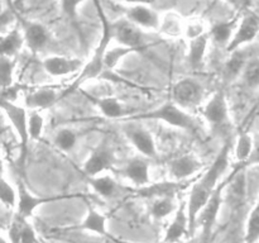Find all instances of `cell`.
<instances>
[{
	"instance_id": "6da1fadb",
	"label": "cell",
	"mask_w": 259,
	"mask_h": 243,
	"mask_svg": "<svg viewBox=\"0 0 259 243\" xmlns=\"http://www.w3.org/2000/svg\"><path fill=\"white\" fill-rule=\"evenodd\" d=\"M230 151H232V143L229 141L225 142L220 152L218 153L217 158L214 159L211 166L205 171L201 179L192 186L190 191L189 199H187V212H189L190 219V237H194L196 232V219L199 217L202 208L206 205L211 195L222 182L223 175L227 172L229 167Z\"/></svg>"
},
{
	"instance_id": "7a4b0ae2",
	"label": "cell",
	"mask_w": 259,
	"mask_h": 243,
	"mask_svg": "<svg viewBox=\"0 0 259 243\" xmlns=\"http://www.w3.org/2000/svg\"><path fill=\"white\" fill-rule=\"evenodd\" d=\"M95 4L98 7L99 10V17H100L101 23H103V34H101L100 40H99L98 46L94 48V52H93V57L85 63L82 70L78 72V76L75 78L72 84L66 89L65 91H62L61 94V99L65 98V96L70 95L72 94L73 91L78 90L80 86L82 84L88 83V81L94 80V78L99 77L100 73L105 70V55H106V51L109 50V46H110L111 40L113 39V35H111L110 32V22L106 19V17L104 15L103 10L100 9V5H99L98 0H95Z\"/></svg>"
},
{
	"instance_id": "3957f363",
	"label": "cell",
	"mask_w": 259,
	"mask_h": 243,
	"mask_svg": "<svg viewBox=\"0 0 259 243\" xmlns=\"http://www.w3.org/2000/svg\"><path fill=\"white\" fill-rule=\"evenodd\" d=\"M126 120H158L174 127V128L184 129L187 132H196L199 126L195 120L194 116L187 111L186 109L181 108L179 104L175 103L174 100L166 101L162 105L152 109L149 111L136 114V115L126 116Z\"/></svg>"
},
{
	"instance_id": "277c9868",
	"label": "cell",
	"mask_w": 259,
	"mask_h": 243,
	"mask_svg": "<svg viewBox=\"0 0 259 243\" xmlns=\"http://www.w3.org/2000/svg\"><path fill=\"white\" fill-rule=\"evenodd\" d=\"M233 176V175H232ZM232 176L225 179L219 184L214 194L209 199L202 210L200 212L199 217L196 219V229L200 228L201 230V243H209L210 238H211L212 230H214L215 223L218 220V215H219L220 209H222L223 204V195H224V190L227 185L229 184Z\"/></svg>"
},
{
	"instance_id": "5b68a950",
	"label": "cell",
	"mask_w": 259,
	"mask_h": 243,
	"mask_svg": "<svg viewBox=\"0 0 259 243\" xmlns=\"http://www.w3.org/2000/svg\"><path fill=\"white\" fill-rule=\"evenodd\" d=\"M205 99V89L196 78L184 77L172 88V100L187 111L202 106Z\"/></svg>"
},
{
	"instance_id": "8992f818",
	"label": "cell",
	"mask_w": 259,
	"mask_h": 243,
	"mask_svg": "<svg viewBox=\"0 0 259 243\" xmlns=\"http://www.w3.org/2000/svg\"><path fill=\"white\" fill-rule=\"evenodd\" d=\"M18 187V205H17V214L20 217L29 219L33 215V213L37 210L40 205L48 204V202L60 201V200L72 199L77 195H53V196H37L32 191L28 190L24 182L22 180L17 181Z\"/></svg>"
},
{
	"instance_id": "52a82bcc",
	"label": "cell",
	"mask_w": 259,
	"mask_h": 243,
	"mask_svg": "<svg viewBox=\"0 0 259 243\" xmlns=\"http://www.w3.org/2000/svg\"><path fill=\"white\" fill-rule=\"evenodd\" d=\"M2 108L7 115L8 120L14 128L20 146L23 148V156H25L28 143H29V113L25 106L19 105L13 101L2 100Z\"/></svg>"
},
{
	"instance_id": "ba28073f",
	"label": "cell",
	"mask_w": 259,
	"mask_h": 243,
	"mask_svg": "<svg viewBox=\"0 0 259 243\" xmlns=\"http://www.w3.org/2000/svg\"><path fill=\"white\" fill-rule=\"evenodd\" d=\"M201 114L205 122L211 128L220 129L229 122V106L227 95L223 90H218L202 104Z\"/></svg>"
},
{
	"instance_id": "9c48e42d",
	"label": "cell",
	"mask_w": 259,
	"mask_h": 243,
	"mask_svg": "<svg viewBox=\"0 0 259 243\" xmlns=\"http://www.w3.org/2000/svg\"><path fill=\"white\" fill-rule=\"evenodd\" d=\"M110 32L113 39L116 40L119 45L144 48L143 29L131 22L128 18L124 17L115 22H110Z\"/></svg>"
},
{
	"instance_id": "30bf717a",
	"label": "cell",
	"mask_w": 259,
	"mask_h": 243,
	"mask_svg": "<svg viewBox=\"0 0 259 243\" xmlns=\"http://www.w3.org/2000/svg\"><path fill=\"white\" fill-rule=\"evenodd\" d=\"M258 34L259 18L253 13H247L238 23L234 35H233L229 45L227 46V51L229 53L239 51L243 46L249 45L250 42H253Z\"/></svg>"
},
{
	"instance_id": "8fae6325",
	"label": "cell",
	"mask_w": 259,
	"mask_h": 243,
	"mask_svg": "<svg viewBox=\"0 0 259 243\" xmlns=\"http://www.w3.org/2000/svg\"><path fill=\"white\" fill-rule=\"evenodd\" d=\"M42 66L48 75L55 76V77H63V76H68L71 73L80 72L85 63L80 58L53 55L46 57L43 60Z\"/></svg>"
},
{
	"instance_id": "7c38bea8",
	"label": "cell",
	"mask_w": 259,
	"mask_h": 243,
	"mask_svg": "<svg viewBox=\"0 0 259 243\" xmlns=\"http://www.w3.org/2000/svg\"><path fill=\"white\" fill-rule=\"evenodd\" d=\"M125 18L131 22L147 30H158L161 23V13L154 10L148 4H138L128 7Z\"/></svg>"
},
{
	"instance_id": "4fadbf2b",
	"label": "cell",
	"mask_w": 259,
	"mask_h": 243,
	"mask_svg": "<svg viewBox=\"0 0 259 243\" xmlns=\"http://www.w3.org/2000/svg\"><path fill=\"white\" fill-rule=\"evenodd\" d=\"M185 237H190V219L187 212V201H182L177 205L174 219L168 225L164 234L163 242H180Z\"/></svg>"
},
{
	"instance_id": "5bb4252c",
	"label": "cell",
	"mask_w": 259,
	"mask_h": 243,
	"mask_svg": "<svg viewBox=\"0 0 259 243\" xmlns=\"http://www.w3.org/2000/svg\"><path fill=\"white\" fill-rule=\"evenodd\" d=\"M124 134L133 144L134 148L144 157H157L156 142H154L153 136L148 131L138 126L126 124L124 127Z\"/></svg>"
},
{
	"instance_id": "9a60e30c",
	"label": "cell",
	"mask_w": 259,
	"mask_h": 243,
	"mask_svg": "<svg viewBox=\"0 0 259 243\" xmlns=\"http://www.w3.org/2000/svg\"><path fill=\"white\" fill-rule=\"evenodd\" d=\"M20 28L25 39V46L32 52L43 50L50 40V32L43 24L33 20L20 19Z\"/></svg>"
},
{
	"instance_id": "2e32d148",
	"label": "cell",
	"mask_w": 259,
	"mask_h": 243,
	"mask_svg": "<svg viewBox=\"0 0 259 243\" xmlns=\"http://www.w3.org/2000/svg\"><path fill=\"white\" fill-rule=\"evenodd\" d=\"M114 165V153L109 147L103 146L93 152L82 166V171L86 177L101 175L106 170L111 169Z\"/></svg>"
},
{
	"instance_id": "e0dca14e",
	"label": "cell",
	"mask_w": 259,
	"mask_h": 243,
	"mask_svg": "<svg viewBox=\"0 0 259 243\" xmlns=\"http://www.w3.org/2000/svg\"><path fill=\"white\" fill-rule=\"evenodd\" d=\"M202 169V164L195 154H181L172 159L168 165V172L176 181H185Z\"/></svg>"
},
{
	"instance_id": "ac0fdd59",
	"label": "cell",
	"mask_w": 259,
	"mask_h": 243,
	"mask_svg": "<svg viewBox=\"0 0 259 243\" xmlns=\"http://www.w3.org/2000/svg\"><path fill=\"white\" fill-rule=\"evenodd\" d=\"M185 23L186 18L182 17L179 12L167 10L161 14V23L157 32L166 38H181L185 34Z\"/></svg>"
},
{
	"instance_id": "d6986e66",
	"label": "cell",
	"mask_w": 259,
	"mask_h": 243,
	"mask_svg": "<svg viewBox=\"0 0 259 243\" xmlns=\"http://www.w3.org/2000/svg\"><path fill=\"white\" fill-rule=\"evenodd\" d=\"M89 100L103 113L104 116L110 119H125L126 109L124 104L119 99L114 96H98L90 95L89 93H85Z\"/></svg>"
},
{
	"instance_id": "ffe728a7",
	"label": "cell",
	"mask_w": 259,
	"mask_h": 243,
	"mask_svg": "<svg viewBox=\"0 0 259 243\" xmlns=\"http://www.w3.org/2000/svg\"><path fill=\"white\" fill-rule=\"evenodd\" d=\"M61 99V94L50 88L38 89L35 91L25 94L24 104L25 108L30 110H43L50 106L55 105Z\"/></svg>"
},
{
	"instance_id": "44dd1931",
	"label": "cell",
	"mask_w": 259,
	"mask_h": 243,
	"mask_svg": "<svg viewBox=\"0 0 259 243\" xmlns=\"http://www.w3.org/2000/svg\"><path fill=\"white\" fill-rule=\"evenodd\" d=\"M123 174L137 187H142L151 184L149 162L143 157H136V158L131 159L126 164V166L124 167Z\"/></svg>"
},
{
	"instance_id": "7402d4cb",
	"label": "cell",
	"mask_w": 259,
	"mask_h": 243,
	"mask_svg": "<svg viewBox=\"0 0 259 243\" xmlns=\"http://www.w3.org/2000/svg\"><path fill=\"white\" fill-rule=\"evenodd\" d=\"M182 187H184V181L172 180V181L158 182V184H148L146 186L137 187L133 191L142 197H153V199H157V197L163 196L174 197V195L177 194Z\"/></svg>"
},
{
	"instance_id": "603a6c76",
	"label": "cell",
	"mask_w": 259,
	"mask_h": 243,
	"mask_svg": "<svg viewBox=\"0 0 259 243\" xmlns=\"http://www.w3.org/2000/svg\"><path fill=\"white\" fill-rule=\"evenodd\" d=\"M72 230H86V232L95 233V234L108 237V229H106V217L103 213L99 212L94 207H89L88 213L82 222L76 227H71Z\"/></svg>"
},
{
	"instance_id": "cb8c5ba5",
	"label": "cell",
	"mask_w": 259,
	"mask_h": 243,
	"mask_svg": "<svg viewBox=\"0 0 259 243\" xmlns=\"http://www.w3.org/2000/svg\"><path fill=\"white\" fill-rule=\"evenodd\" d=\"M0 46H2L3 56L14 58L20 52L23 46H25V39L24 35H23L22 28L14 27L8 30L7 33H4L2 37V45Z\"/></svg>"
},
{
	"instance_id": "d4e9b609",
	"label": "cell",
	"mask_w": 259,
	"mask_h": 243,
	"mask_svg": "<svg viewBox=\"0 0 259 243\" xmlns=\"http://www.w3.org/2000/svg\"><path fill=\"white\" fill-rule=\"evenodd\" d=\"M238 20H224V22H218L210 27V40H212L217 45L228 46L234 35L235 29H237Z\"/></svg>"
},
{
	"instance_id": "484cf974",
	"label": "cell",
	"mask_w": 259,
	"mask_h": 243,
	"mask_svg": "<svg viewBox=\"0 0 259 243\" xmlns=\"http://www.w3.org/2000/svg\"><path fill=\"white\" fill-rule=\"evenodd\" d=\"M210 42V35H202L196 39L189 40V50H187V58L192 68H197L202 65L205 55H206L207 46Z\"/></svg>"
},
{
	"instance_id": "4316f807",
	"label": "cell",
	"mask_w": 259,
	"mask_h": 243,
	"mask_svg": "<svg viewBox=\"0 0 259 243\" xmlns=\"http://www.w3.org/2000/svg\"><path fill=\"white\" fill-rule=\"evenodd\" d=\"M254 153V138L248 132H243L238 136L234 146V156L235 159L240 165L245 164L250 159V157Z\"/></svg>"
},
{
	"instance_id": "83f0119b",
	"label": "cell",
	"mask_w": 259,
	"mask_h": 243,
	"mask_svg": "<svg viewBox=\"0 0 259 243\" xmlns=\"http://www.w3.org/2000/svg\"><path fill=\"white\" fill-rule=\"evenodd\" d=\"M88 181L94 191L104 199H109L115 194L116 182L109 175H98V176L88 177Z\"/></svg>"
},
{
	"instance_id": "f1b7e54d",
	"label": "cell",
	"mask_w": 259,
	"mask_h": 243,
	"mask_svg": "<svg viewBox=\"0 0 259 243\" xmlns=\"http://www.w3.org/2000/svg\"><path fill=\"white\" fill-rule=\"evenodd\" d=\"M144 48L139 47H128V46L119 45L113 48H109L105 55V70H113L118 66L120 60L126 57L128 55L134 52H142Z\"/></svg>"
},
{
	"instance_id": "f546056e",
	"label": "cell",
	"mask_w": 259,
	"mask_h": 243,
	"mask_svg": "<svg viewBox=\"0 0 259 243\" xmlns=\"http://www.w3.org/2000/svg\"><path fill=\"white\" fill-rule=\"evenodd\" d=\"M209 23L205 19L200 17H192L186 19V23H185V34L184 37L186 38L187 40L196 39V38L202 37V35L209 34L210 32Z\"/></svg>"
},
{
	"instance_id": "4dcf8cb0",
	"label": "cell",
	"mask_w": 259,
	"mask_h": 243,
	"mask_svg": "<svg viewBox=\"0 0 259 243\" xmlns=\"http://www.w3.org/2000/svg\"><path fill=\"white\" fill-rule=\"evenodd\" d=\"M0 200L7 209H14L18 205V187L7 179L5 174L2 175L0 181Z\"/></svg>"
},
{
	"instance_id": "1f68e13d",
	"label": "cell",
	"mask_w": 259,
	"mask_h": 243,
	"mask_svg": "<svg viewBox=\"0 0 259 243\" xmlns=\"http://www.w3.org/2000/svg\"><path fill=\"white\" fill-rule=\"evenodd\" d=\"M177 205H175L174 197L172 196H163V197H157L153 200L151 207V214L152 217L156 219H162L172 213L176 212Z\"/></svg>"
},
{
	"instance_id": "d6a6232c",
	"label": "cell",
	"mask_w": 259,
	"mask_h": 243,
	"mask_svg": "<svg viewBox=\"0 0 259 243\" xmlns=\"http://www.w3.org/2000/svg\"><path fill=\"white\" fill-rule=\"evenodd\" d=\"M245 65H247V62H245L244 56L240 53V50L230 53V57L228 58V61L225 62V77L233 80V78L238 77L239 75H243Z\"/></svg>"
},
{
	"instance_id": "836d02e7",
	"label": "cell",
	"mask_w": 259,
	"mask_h": 243,
	"mask_svg": "<svg viewBox=\"0 0 259 243\" xmlns=\"http://www.w3.org/2000/svg\"><path fill=\"white\" fill-rule=\"evenodd\" d=\"M244 240L245 243H257L259 240V197L248 217Z\"/></svg>"
},
{
	"instance_id": "e575fe53",
	"label": "cell",
	"mask_w": 259,
	"mask_h": 243,
	"mask_svg": "<svg viewBox=\"0 0 259 243\" xmlns=\"http://www.w3.org/2000/svg\"><path fill=\"white\" fill-rule=\"evenodd\" d=\"M77 143V134L70 128H62L56 133L55 144L58 149L63 152H68L73 149Z\"/></svg>"
},
{
	"instance_id": "d590c367",
	"label": "cell",
	"mask_w": 259,
	"mask_h": 243,
	"mask_svg": "<svg viewBox=\"0 0 259 243\" xmlns=\"http://www.w3.org/2000/svg\"><path fill=\"white\" fill-rule=\"evenodd\" d=\"M0 80H2V89L14 84V72H15V60L13 57L2 55L0 61Z\"/></svg>"
},
{
	"instance_id": "8d00e7d4",
	"label": "cell",
	"mask_w": 259,
	"mask_h": 243,
	"mask_svg": "<svg viewBox=\"0 0 259 243\" xmlns=\"http://www.w3.org/2000/svg\"><path fill=\"white\" fill-rule=\"evenodd\" d=\"M45 128V118L38 110L29 111V137L32 141H39L42 138Z\"/></svg>"
},
{
	"instance_id": "74e56055",
	"label": "cell",
	"mask_w": 259,
	"mask_h": 243,
	"mask_svg": "<svg viewBox=\"0 0 259 243\" xmlns=\"http://www.w3.org/2000/svg\"><path fill=\"white\" fill-rule=\"evenodd\" d=\"M242 76L247 86L250 89H259V58L247 62Z\"/></svg>"
},
{
	"instance_id": "f35d334b",
	"label": "cell",
	"mask_w": 259,
	"mask_h": 243,
	"mask_svg": "<svg viewBox=\"0 0 259 243\" xmlns=\"http://www.w3.org/2000/svg\"><path fill=\"white\" fill-rule=\"evenodd\" d=\"M25 218L20 217L15 213V215L13 217L12 222H10L9 228H8V239H9L10 243H20V237H22L23 227H24Z\"/></svg>"
},
{
	"instance_id": "ab89813d",
	"label": "cell",
	"mask_w": 259,
	"mask_h": 243,
	"mask_svg": "<svg viewBox=\"0 0 259 243\" xmlns=\"http://www.w3.org/2000/svg\"><path fill=\"white\" fill-rule=\"evenodd\" d=\"M85 0H60L61 9L70 20H75L78 15V9Z\"/></svg>"
},
{
	"instance_id": "60d3db41",
	"label": "cell",
	"mask_w": 259,
	"mask_h": 243,
	"mask_svg": "<svg viewBox=\"0 0 259 243\" xmlns=\"http://www.w3.org/2000/svg\"><path fill=\"white\" fill-rule=\"evenodd\" d=\"M20 243H39L34 228L28 220H25L24 227H23L22 237H20Z\"/></svg>"
},
{
	"instance_id": "b9f144b4",
	"label": "cell",
	"mask_w": 259,
	"mask_h": 243,
	"mask_svg": "<svg viewBox=\"0 0 259 243\" xmlns=\"http://www.w3.org/2000/svg\"><path fill=\"white\" fill-rule=\"evenodd\" d=\"M19 94H20V86L17 85V84H13V85L8 86V88L2 89V100L17 103L18 95H19Z\"/></svg>"
},
{
	"instance_id": "7bdbcfd3",
	"label": "cell",
	"mask_w": 259,
	"mask_h": 243,
	"mask_svg": "<svg viewBox=\"0 0 259 243\" xmlns=\"http://www.w3.org/2000/svg\"><path fill=\"white\" fill-rule=\"evenodd\" d=\"M116 2L119 3H123V4H126V5H138V4H148L151 5L152 4V0H116Z\"/></svg>"
},
{
	"instance_id": "ee69618b",
	"label": "cell",
	"mask_w": 259,
	"mask_h": 243,
	"mask_svg": "<svg viewBox=\"0 0 259 243\" xmlns=\"http://www.w3.org/2000/svg\"><path fill=\"white\" fill-rule=\"evenodd\" d=\"M224 2L234 8H242L243 5H244L245 0H224Z\"/></svg>"
},
{
	"instance_id": "f6af8a7d",
	"label": "cell",
	"mask_w": 259,
	"mask_h": 243,
	"mask_svg": "<svg viewBox=\"0 0 259 243\" xmlns=\"http://www.w3.org/2000/svg\"><path fill=\"white\" fill-rule=\"evenodd\" d=\"M0 243H10V242H9V239H8L7 235L3 234L2 235V239H0Z\"/></svg>"
},
{
	"instance_id": "bcb514c9",
	"label": "cell",
	"mask_w": 259,
	"mask_h": 243,
	"mask_svg": "<svg viewBox=\"0 0 259 243\" xmlns=\"http://www.w3.org/2000/svg\"><path fill=\"white\" fill-rule=\"evenodd\" d=\"M162 243H167V242H162ZM174 243H190V242H182V240H180V242H174ZM194 243V242H192Z\"/></svg>"
}]
</instances>
